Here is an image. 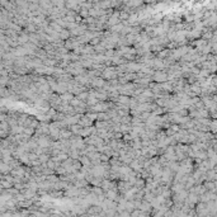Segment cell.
<instances>
[{
  "mask_svg": "<svg viewBox=\"0 0 217 217\" xmlns=\"http://www.w3.org/2000/svg\"><path fill=\"white\" fill-rule=\"evenodd\" d=\"M107 197H108V199H109V201L116 199V197H117V192H116V190L109 189L108 192H107Z\"/></svg>",
  "mask_w": 217,
  "mask_h": 217,
  "instance_id": "2",
  "label": "cell"
},
{
  "mask_svg": "<svg viewBox=\"0 0 217 217\" xmlns=\"http://www.w3.org/2000/svg\"><path fill=\"white\" fill-rule=\"evenodd\" d=\"M103 84H104V81L102 80V79H94V80H93V85H94V87L100 88V87H104Z\"/></svg>",
  "mask_w": 217,
  "mask_h": 217,
  "instance_id": "3",
  "label": "cell"
},
{
  "mask_svg": "<svg viewBox=\"0 0 217 217\" xmlns=\"http://www.w3.org/2000/svg\"><path fill=\"white\" fill-rule=\"evenodd\" d=\"M60 99L61 100H70V102H71L74 98H72V95H70V94H63V95H61V97H60Z\"/></svg>",
  "mask_w": 217,
  "mask_h": 217,
  "instance_id": "4",
  "label": "cell"
},
{
  "mask_svg": "<svg viewBox=\"0 0 217 217\" xmlns=\"http://www.w3.org/2000/svg\"><path fill=\"white\" fill-rule=\"evenodd\" d=\"M166 79H168L166 74H164L161 71H157L154 75V80H156V81H163V80H166Z\"/></svg>",
  "mask_w": 217,
  "mask_h": 217,
  "instance_id": "1",
  "label": "cell"
}]
</instances>
